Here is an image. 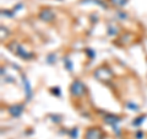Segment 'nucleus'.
<instances>
[{"label": "nucleus", "instance_id": "f257e3e1", "mask_svg": "<svg viewBox=\"0 0 147 139\" xmlns=\"http://www.w3.org/2000/svg\"><path fill=\"white\" fill-rule=\"evenodd\" d=\"M93 76L97 79L98 81L108 82V81H110V80L113 79L114 74H113V72L110 70L108 67H99V68H97V69L94 70Z\"/></svg>", "mask_w": 147, "mask_h": 139}, {"label": "nucleus", "instance_id": "f03ea898", "mask_svg": "<svg viewBox=\"0 0 147 139\" xmlns=\"http://www.w3.org/2000/svg\"><path fill=\"white\" fill-rule=\"evenodd\" d=\"M9 49H10L12 53H15L16 55H18V57L26 59V61H27V59L33 58V54L30 53V52H27L26 49H24V47H22L21 44H18L16 42H12V43L9 44Z\"/></svg>", "mask_w": 147, "mask_h": 139}, {"label": "nucleus", "instance_id": "7ed1b4c3", "mask_svg": "<svg viewBox=\"0 0 147 139\" xmlns=\"http://www.w3.org/2000/svg\"><path fill=\"white\" fill-rule=\"evenodd\" d=\"M86 92V85L79 79L72 81V84L70 85V94L74 97H81L82 95H85Z\"/></svg>", "mask_w": 147, "mask_h": 139}, {"label": "nucleus", "instance_id": "20e7f679", "mask_svg": "<svg viewBox=\"0 0 147 139\" xmlns=\"http://www.w3.org/2000/svg\"><path fill=\"white\" fill-rule=\"evenodd\" d=\"M85 139H103V133L97 127H91L86 131Z\"/></svg>", "mask_w": 147, "mask_h": 139}, {"label": "nucleus", "instance_id": "39448f33", "mask_svg": "<svg viewBox=\"0 0 147 139\" xmlns=\"http://www.w3.org/2000/svg\"><path fill=\"white\" fill-rule=\"evenodd\" d=\"M21 78H22V85H24V89H25L24 91H25V95H26V100L31 101L32 96H33V90H32L31 82H30L28 79H27V76L24 75V74L21 75Z\"/></svg>", "mask_w": 147, "mask_h": 139}, {"label": "nucleus", "instance_id": "423d86ee", "mask_svg": "<svg viewBox=\"0 0 147 139\" xmlns=\"http://www.w3.org/2000/svg\"><path fill=\"white\" fill-rule=\"evenodd\" d=\"M7 111H9V113H10L12 117H15V118H17V117H20V116L24 113V111H25V106L24 105H21V104H17V105H12V106H10V107L7 108Z\"/></svg>", "mask_w": 147, "mask_h": 139}, {"label": "nucleus", "instance_id": "0eeeda50", "mask_svg": "<svg viewBox=\"0 0 147 139\" xmlns=\"http://www.w3.org/2000/svg\"><path fill=\"white\" fill-rule=\"evenodd\" d=\"M39 18L45 22H52L55 18V14L53 12V10H50V9H43V10L39 12Z\"/></svg>", "mask_w": 147, "mask_h": 139}, {"label": "nucleus", "instance_id": "6e6552de", "mask_svg": "<svg viewBox=\"0 0 147 139\" xmlns=\"http://www.w3.org/2000/svg\"><path fill=\"white\" fill-rule=\"evenodd\" d=\"M120 117L119 116H115V114H112V113H107L104 116V122L109 124V126H112L113 128L114 127H117V124L118 123H120Z\"/></svg>", "mask_w": 147, "mask_h": 139}, {"label": "nucleus", "instance_id": "1a4fd4ad", "mask_svg": "<svg viewBox=\"0 0 147 139\" xmlns=\"http://www.w3.org/2000/svg\"><path fill=\"white\" fill-rule=\"evenodd\" d=\"M146 117H147L146 114L140 116V117H137V118L135 119V121H132V122H131V124H132V126H135V127H139L140 124H142V123L145 122V118H146Z\"/></svg>", "mask_w": 147, "mask_h": 139}, {"label": "nucleus", "instance_id": "9d476101", "mask_svg": "<svg viewBox=\"0 0 147 139\" xmlns=\"http://www.w3.org/2000/svg\"><path fill=\"white\" fill-rule=\"evenodd\" d=\"M110 3L113 4L114 6H119V7H121V6H125L129 0H109Z\"/></svg>", "mask_w": 147, "mask_h": 139}, {"label": "nucleus", "instance_id": "9b49d317", "mask_svg": "<svg viewBox=\"0 0 147 139\" xmlns=\"http://www.w3.org/2000/svg\"><path fill=\"white\" fill-rule=\"evenodd\" d=\"M63 63H64V65H65V68L67 69L69 72H72V68H74V65H72V62L67 57H65L63 59Z\"/></svg>", "mask_w": 147, "mask_h": 139}, {"label": "nucleus", "instance_id": "f8f14e48", "mask_svg": "<svg viewBox=\"0 0 147 139\" xmlns=\"http://www.w3.org/2000/svg\"><path fill=\"white\" fill-rule=\"evenodd\" d=\"M108 35H109V36H117V35H118V29H117L115 26L109 25V26H108Z\"/></svg>", "mask_w": 147, "mask_h": 139}, {"label": "nucleus", "instance_id": "ddd939ff", "mask_svg": "<svg viewBox=\"0 0 147 139\" xmlns=\"http://www.w3.org/2000/svg\"><path fill=\"white\" fill-rule=\"evenodd\" d=\"M55 62H57V54L50 53L48 57H47V63H48V64H54Z\"/></svg>", "mask_w": 147, "mask_h": 139}, {"label": "nucleus", "instance_id": "4468645a", "mask_svg": "<svg viewBox=\"0 0 147 139\" xmlns=\"http://www.w3.org/2000/svg\"><path fill=\"white\" fill-rule=\"evenodd\" d=\"M126 106L130 111H139V106H137L136 104H134V102H131V101H129V102L126 104Z\"/></svg>", "mask_w": 147, "mask_h": 139}, {"label": "nucleus", "instance_id": "2eb2a0df", "mask_svg": "<svg viewBox=\"0 0 147 139\" xmlns=\"http://www.w3.org/2000/svg\"><path fill=\"white\" fill-rule=\"evenodd\" d=\"M70 136L72 139H77V137H79V129L77 128H74L70 131Z\"/></svg>", "mask_w": 147, "mask_h": 139}, {"label": "nucleus", "instance_id": "dca6fc26", "mask_svg": "<svg viewBox=\"0 0 147 139\" xmlns=\"http://www.w3.org/2000/svg\"><path fill=\"white\" fill-rule=\"evenodd\" d=\"M117 15L119 18H121V20H126L127 18V14L124 12V11H117Z\"/></svg>", "mask_w": 147, "mask_h": 139}, {"label": "nucleus", "instance_id": "f3484780", "mask_svg": "<svg viewBox=\"0 0 147 139\" xmlns=\"http://www.w3.org/2000/svg\"><path fill=\"white\" fill-rule=\"evenodd\" d=\"M52 94L53 95H55V96H60L61 95V91H60V89H59V87H52Z\"/></svg>", "mask_w": 147, "mask_h": 139}, {"label": "nucleus", "instance_id": "a211bd4d", "mask_svg": "<svg viewBox=\"0 0 147 139\" xmlns=\"http://www.w3.org/2000/svg\"><path fill=\"white\" fill-rule=\"evenodd\" d=\"M1 15H3V16H9V17H11V16L15 15V11L10 12V10H3V11H1Z\"/></svg>", "mask_w": 147, "mask_h": 139}, {"label": "nucleus", "instance_id": "6ab92c4d", "mask_svg": "<svg viewBox=\"0 0 147 139\" xmlns=\"http://www.w3.org/2000/svg\"><path fill=\"white\" fill-rule=\"evenodd\" d=\"M52 121L55 123H60L61 122V116H52Z\"/></svg>", "mask_w": 147, "mask_h": 139}, {"label": "nucleus", "instance_id": "aec40b11", "mask_svg": "<svg viewBox=\"0 0 147 139\" xmlns=\"http://www.w3.org/2000/svg\"><path fill=\"white\" fill-rule=\"evenodd\" d=\"M86 53L88 54L91 58H94V55H96V53H94V52H93V50H92V49H90V48H87V49H86Z\"/></svg>", "mask_w": 147, "mask_h": 139}, {"label": "nucleus", "instance_id": "412c9836", "mask_svg": "<svg viewBox=\"0 0 147 139\" xmlns=\"http://www.w3.org/2000/svg\"><path fill=\"white\" fill-rule=\"evenodd\" d=\"M142 137H144V133H142L141 131H139V132L136 133V139H141Z\"/></svg>", "mask_w": 147, "mask_h": 139}]
</instances>
